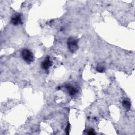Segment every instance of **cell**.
I'll list each match as a JSON object with an SVG mask.
<instances>
[{
	"instance_id": "7",
	"label": "cell",
	"mask_w": 135,
	"mask_h": 135,
	"mask_svg": "<svg viewBox=\"0 0 135 135\" xmlns=\"http://www.w3.org/2000/svg\"><path fill=\"white\" fill-rule=\"evenodd\" d=\"M97 70L99 72H104L105 71V69L103 66H98L97 67Z\"/></svg>"
},
{
	"instance_id": "5",
	"label": "cell",
	"mask_w": 135,
	"mask_h": 135,
	"mask_svg": "<svg viewBox=\"0 0 135 135\" xmlns=\"http://www.w3.org/2000/svg\"><path fill=\"white\" fill-rule=\"evenodd\" d=\"M66 88L68 90L69 94L70 96H74L78 92V90L75 88H74V87L71 86L69 85H66Z\"/></svg>"
},
{
	"instance_id": "9",
	"label": "cell",
	"mask_w": 135,
	"mask_h": 135,
	"mask_svg": "<svg viewBox=\"0 0 135 135\" xmlns=\"http://www.w3.org/2000/svg\"><path fill=\"white\" fill-rule=\"evenodd\" d=\"M88 134H95V132L93 129H90L88 130Z\"/></svg>"
},
{
	"instance_id": "8",
	"label": "cell",
	"mask_w": 135,
	"mask_h": 135,
	"mask_svg": "<svg viewBox=\"0 0 135 135\" xmlns=\"http://www.w3.org/2000/svg\"><path fill=\"white\" fill-rule=\"evenodd\" d=\"M70 128V124L69 123V124L67 125V126H66V128H65V130L66 134H69V133Z\"/></svg>"
},
{
	"instance_id": "6",
	"label": "cell",
	"mask_w": 135,
	"mask_h": 135,
	"mask_svg": "<svg viewBox=\"0 0 135 135\" xmlns=\"http://www.w3.org/2000/svg\"><path fill=\"white\" fill-rule=\"evenodd\" d=\"M122 106L124 107L126 109L129 110L130 109V107H131V104L130 101L129 100H128L127 99H124L123 100L122 103Z\"/></svg>"
},
{
	"instance_id": "3",
	"label": "cell",
	"mask_w": 135,
	"mask_h": 135,
	"mask_svg": "<svg viewBox=\"0 0 135 135\" xmlns=\"http://www.w3.org/2000/svg\"><path fill=\"white\" fill-rule=\"evenodd\" d=\"M22 16L19 14H16L11 18V23L14 26H18L22 23Z\"/></svg>"
},
{
	"instance_id": "1",
	"label": "cell",
	"mask_w": 135,
	"mask_h": 135,
	"mask_svg": "<svg viewBox=\"0 0 135 135\" xmlns=\"http://www.w3.org/2000/svg\"><path fill=\"white\" fill-rule=\"evenodd\" d=\"M21 57L27 63H31L34 61V55L32 52L28 49H24L21 52Z\"/></svg>"
},
{
	"instance_id": "2",
	"label": "cell",
	"mask_w": 135,
	"mask_h": 135,
	"mask_svg": "<svg viewBox=\"0 0 135 135\" xmlns=\"http://www.w3.org/2000/svg\"><path fill=\"white\" fill-rule=\"evenodd\" d=\"M78 40L74 37H70L69 38L67 42L68 47L69 50L71 52H75L78 49Z\"/></svg>"
},
{
	"instance_id": "4",
	"label": "cell",
	"mask_w": 135,
	"mask_h": 135,
	"mask_svg": "<svg viewBox=\"0 0 135 135\" xmlns=\"http://www.w3.org/2000/svg\"><path fill=\"white\" fill-rule=\"evenodd\" d=\"M52 65V62L50 60L49 57H47L41 63L42 68L44 70H47Z\"/></svg>"
}]
</instances>
